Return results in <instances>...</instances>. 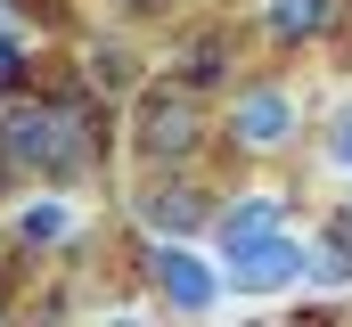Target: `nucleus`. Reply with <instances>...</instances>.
Segmentation results:
<instances>
[{"instance_id":"10","label":"nucleus","mask_w":352,"mask_h":327,"mask_svg":"<svg viewBox=\"0 0 352 327\" xmlns=\"http://www.w3.org/2000/svg\"><path fill=\"white\" fill-rule=\"evenodd\" d=\"M66 238V213H58V205H33V213H25V245H58Z\"/></svg>"},{"instance_id":"11","label":"nucleus","mask_w":352,"mask_h":327,"mask_svg":"<svg viewBox=\"0 0 352 327\" xmlns=\"http://www.w3.org/2000/svg\"><path fill=\"white\" fill-rule=\"evenodd\" d=\"M16 82H25V49L0 33V90H16Z\"/></svg>"},{"instance_id":"8","label":"nucleus","mask_w":352,"mask_h":327,"mask_svg":"<svg viewBox=\"0 0 352 327\" xmlns=\"http://www.w3.org/2000/svg\"><path fill=\"white\" fill-rule=\"evenodd\" d=\"M328 16H336V0H270V8H263L270 41H287V49H295V41H311Z\"/></svg>"},{"instance_id":"1","label":"nucleus","mask_w":352,"mask_h":327,"mask_svg":"<svg viewBox=\"0 0 352 327\" xmlns=\"http://www.w3.org/2000/svg\"><path fill=\"white\" fill-rule=\"evenodd\" d=\"M0 156L41 180H82L98 164V106L82 98H16L0 115Z\"/></svg>"},{"instance_id":"13","label":"nucleus","mask_w":352,"mask_h":327,"mask_svg":"<svg viewBox=\"0 0 352 327\" xmlns=\"http://www.w3.org/2000/svg\"><path fill=\"white\" fill-rule=\"evenodd\" d=\"M131 8H156V0H131Z\"/></svg>"},{"instance_id":"12","label":"nucleus","mask_w":352,"mask_h":327,"mask_svg":"<svg viewBox=\"0 0 352 327\" xmlns=\"http://www.w3.org/2000/svg\"><path fill=\"white\" fill-rule=\"evenodd\" d=\"M336 164H352V123H344V131H336Z\"/></svg>"},{"instance_id":"6","label":"nucleus","mask_w":352,"mask_h":327,"mask_svg":"<svg viewBox=\"0 0 352 327\" xmlns=\"http://www.w3.org/2000/svg\"><path fill=\"white\" fill-rule=\"evenodd\" d=\"M140 213H148V229H205L213 221V205L188 188V180H148V196H140Z\"/></svg>"},{"instance_id":"5","label":"nucleus","mask_w":352,"mask_h":327,"mask_svg":"<svg viewBox=\"0 0 352 327\" xmlns=\"http://www.w3.org/2000/svg\"><path fill=\"white\" fill-rule=\"evenodd\" d=\"M148 270H156V295H164L173 311H205V303L221 295V270H213V262H197L188 245H156V262H148Z\"/></svg>"},{"instance_id":"9","label":"nucleus","mask_w":352,"mask_h":327,"mask_svg":"<svg viewBox=\"0 0 352 327\" xmlns=\"http://www.w3.org/2000/svg\"><path fill=\"white\" fill-rule=\"evenodd\" d=\"M180 66H188V82H197V90H213V82L230 74V33H197Z\"/></svg>"},{"instance_id":"4","label":"nucleus","mask_w":352,"mask_h":327,"mask_svg":"<svg viewBox=\"0 0 352 327\" xmlns=\"http://www.w3.org/2000/svg\"><path fill=\"white\" fill-rule=\"evenodd\" d=\"M230 139H238L246 156H270V148H287V139H295V98H287L278 82L246 90V98L230 106Z\"/></svg>"},{"instance_id":"3","label":"nucleus","mask_w":352,"mask_h":327,"mask_svg":"<svg viewBox=\"0 0 352 327\" xmlns=\"http://www.w3.org/2000/svg\"><path fill=\"white\" fill-rule=\"evenodd\" d=\"M230 262V286H246V295H278V286H295L303 278V245L287 238V229H270V238H254V245H238V253H221Z\"/></svg>"},{"instance_id":"7","label":"nucleus","mask_w":352,"mask_h":327,"mask_svg":"<svg viewBox=\"0 0 352 327\" xmlns=\"http://www.w3.org/2000/svg\"><path fill=\"white\" fill-rule=\"evenodd\" d=\"M270 229H287V205H278V196H238V205L221 213V253H238V245L270 238Z\"/></svg>"},{"instance_id":"2","label":"nucleus","mask_w":352,"mask_h":327,"mask_svg":"<svg viewBox=\"0 0 352 327\" xmlns=\"http://www.w3.org/2000/svg\"><path fill=\"white\" fill-rule=\"evenodd\" d=\"M131 139H140V156H148V164H188V156H197V139H205V90H197L188 74L148 82L140 106H131Z\"/></svg>"}]
</instances>
